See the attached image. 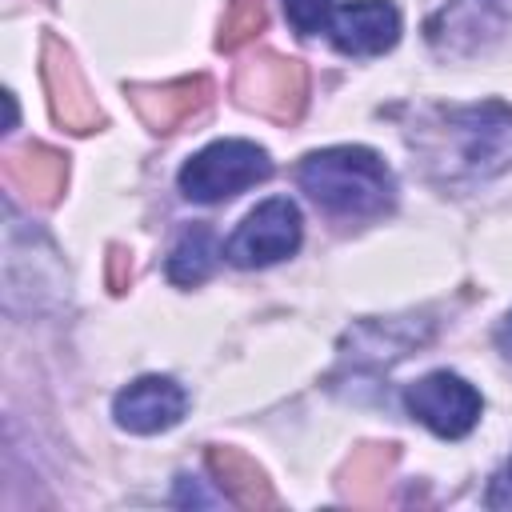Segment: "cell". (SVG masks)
<instances>
[{"label": "cell", "mask_w": 512, "mask_h": 512, "mask_svg": "<svg viewBox=\"0 0 512 512\" xmlns=\"http://www.w3.org/2000/svg\"><path fill=\"white\" fill-rule=\"evenodd\" d=\"M328 36L344 56H380L400 40V12L392 0H352L332 12Z\"/></svg>", "instance_id": "obj_7"}, {"label": "cell", "mask_w": 512, "mask_h": 512, "mask_svg": "<svg viewBox=\"0 0 512 512\" xmlns=\"http://www.w3.org/2000/svg\"><path fill=\"white\" fill-rule=\"evenodd\" d=\"M496 344H500V352H504V360L512 364V312H508V320L496 328Z\"/></svg>", "instance_id": "obj_18"}, {"label": "cell", "mask_w": 512, "mask_h": 512, "mask_svg": "<svg viewBox=\"0 0 512 512\" xmlns=\"http://www.w3.org/2000/svg\"><path fill=\"white\" fill-rule=\"evenodd\" d=\"M488 504H492V508H512V460L496 472V480H492V488H488Z\"/></svg>", "instance_id": "obj_17"}, {"label": "cell", "mask_w": 512, "mask_h": 512, "mask_svg": "<svg viewBox=\"0 0 512 512\" xmlns=\"http://www.w3.org/2000/svg\"><path fill=\"white\" fill-rule=\"evenodd\" d=\"M404 408L428 432H436L444 440H460V436H468L476 428V420L484 412V400H480V392L464 376H456V372H428L424 380L408 384Z\"/></svg>", "instance_id": "obj_5"}, {"label": "cell", "mask_w": 512, "mask_h": 512, "mask_svg": "<svg viewBox=\"0 0 512 512\" xmlns=\"http://www.w3.org/2000/svg\"><path fill=\"white\" fill-rule=\"evenodd\" d=\"M296 180L324 212L348 216V220L380 216L396 200V180L388 164L360 144H340V148L304 156L296 168Z\"/></svg>", "instance_id": "obj_1"}, {"label": "cell", "mask_w": 512, "mask_h": 512, "mask_svg": "<svg viewBox=\"0 0 512 512\" xmlns=\"http://www.w3.org/2000/svg\"><path fill=\"white\" fill-rule=\"evenodd\" d=\"M284 16L300 36H316L332 20V0H284Z\"/></svg>", "instance_id": "obj_16"}, {"label": "cell", "mask_w": 512, "mask_h": 512, "mask_svg": "<svg viewBox=\"0 0 512 512\" xmlns=\"http://www.w3.org/2000/svg\"><path fill=\"white\" fill-rule=\"evenodd\" d=\"M208 468L220 484V492L240 508H272L276 496L264 480V472L236 448H208Z\"/></svg>", "instance_id": "obj_13"}, {"label": "cell", "mask_w": 512, "mask_h": 512, "mask_svg": "<svg viewBox=\"0 0 512 512\" xmlns=\"http://www.w3.org/2000/svg\"><path fill=\"white\" fill-rule=\"evenodd\" d=\"M300 248V208L288 196H272L256 204L240 228L228 236L224 256L236 268H268Z\"/></svg>", "instance_id": "obj_4"}, {"label": "cell", "mask_w": 512, "mask_h": 512, "mask_svg": "<svg viewBox=\"0 0 512 512\" xmlns=\"http://www.w3.org/2000/svg\"><path fill=\"white\" fill-rule=\"evenodd\" d=\"M500 24H504L500 0H448L428 20V40L440 52H472L488 36H496Z\"/></svg>", "instance_id": "obj_10"}, {"label": "cell", "mask_w": 512, "mask_h": 512, "mask_svg": "<svg viewBox=\"0 0 512 512\" xmlns=\"http://www.w3.org/2000/svg\"><path fill=\"white\" fill-rule=\"evenodd\" d=\"M236 96L240 104L256 108L260 116H272L280 124H292L304 112V96H308V72L300 60L292 56H276L264 52L252 64L240 68L236 76Z\"/></svg>", "instance_id": "obj_6"}, {"label": "cell", "mask_w": 512, "mask_h": 512, "mask_svg": "<svg viewBox=\"0 0 512 512\" xmlns=\"http://www.w3.org/2000/svg\"><path fill=\"white\" fill-rule=\"evenodd\" d=\"M272 176V160L260 144L252 140H216L208 148H200L196 156L184 160L180 168V192L196 204H216L228 200L260 180Z\"/></svg>", "instance_id": "obj_3"}, {"label": "cell", "mask_w": 512, "mask_h": 512, "mask_svg": "<svg viewBox=\"0 0 512 512\" xmlns=\"http://www.w3.org/2000/svg\"><path fill=\"white\" fill-rule=\"evenodd\" d=\"M128 96L148 128L172 132L176 124H184L188 116H196L208 104L212 84L204 76H184V80H168V84H132Z\"/></svg>", "instance_id": "obj_11"}, {"label": "cell", "mask_w": 512, "mask_h": 512, "mask_svg": "<svg viewBox=\"0 0 512 512\" xmlns=\"http://www.w3.org/2000/svg\"><path fill=\"white\" fill-rule=\"evenodd\" d=\"M4 180H8L12 192H24L36 204H52L64 192L68 164L48 144H24V148L4 156Z\"/></svg>", "instance_id": "obj_12"}, {"label": "cell", "mask_w": 512, "mask_h": 512, "mask_svg": "<svg viewBox=\"0 0 512 512\" xmlns=\"http://www.w3.org/2000/svg\"><path fill=\"white\" fill-rule=\"evenodd\" d=\"M184 408H188V396L172 376H140L128 388H120L112 400L116 424L128 432H140V436L180 424Z\"/></svg>", "instance_id": "obj_8"}, {"label": "cell", "mask_w": 512, "mask_h": 512, "mask_svg": "<svg viewBox=\"0 0 512 512\" xmlns=\"http://www.w3.org/2000/svg\"><path fill=\"white\" fill-rule=\"evenodd\" d=\"M260 28H264V4H260V0H228L216 44H220L224 52H236V48H244L252 36H260Z\"/></svg>", "instance_id": "obj_15"}, {"label": "cell", "mask_w": 512, "mask_h": 512, "mask_svg": "<svg viewBox=\"0 0 512 512\" xmlns=\"http://www.w3.org/2000/svg\"><path fill=\"white\" fill-rule=\"evenodd\" d=\"M40 76H44V88H48V104H52V116L72 128V132H88L100 124V108L80 76V68L72 64V56L56 44V40H44V52H40Z\"/></svg>", "instance_id": "obj_9"}, {"label": "cell", "mask_w": 512, "mask_h": 512, "mask_svg": "<svg viewBox=\"0 0 512 512\" xmlns=\"http://www.w3.org/2000/svg\"><path fill=\"white\" fill-rule=\"evenodd\" d=\"M440 140L444 148L452 144L448 172L492 176L512 160V108L500 100H484L472 108H448Z\"/></svg>", "instance_id": "obj_2"}, {"label": "cell", "mask_w": 512, "mask_h": 512, "mask_svg": "<svg viewBox=\"0 0 512 512\" xmlns=\"http://www.w3.org/2000/svg\"><path fill=\"white\" fill-rule=\"evenodd\" d=\"M216 256H220L216 232L208 224H192V228H184L176 236V244L168 252V280L180 284V288H196L200 280L212 276Z\"/></svg>", "instance_id": "obj_14"}, {"label": "cell", "mask_w": 512, "mask_h": 512, "mask_svg": "<svg viewBox=\"0 0 512 512\" xmlns=\"http://www.w3.org/2000/svg\"><path fill=\"white\" fill-rule=\"evenodd\" d=\"M112 288H124V256L112 252Z\"/></svg>", "instance_id": "obj_19"}]
</instances>
